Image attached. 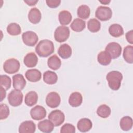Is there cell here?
Masks as SVG:
<instances>
[{"mask_svg":"<svg viewBox=\"0 0 133 133\" xmlns=\"http://www.w3.org/2000/svg\"><path fill=\"white\" fill-rule=\"evenodd\" d=\"M55 50L54 43L49 39H43L39 42L35 47V51L41 57H47Z\"/></svg>","mask_w":133,"mask_h":133,"instance_id":"obj_1","label":"cell"},{"mask_svg":"<svg viewBox=\"0 0 133 133\" xmlns=\"http://www.w3.org/2000/svg\"><path fill=\"white\" fill-rule=\"evenodd\" d=\"M106 79L109 87L113 90H117L121 87L123 75L119 71H112L107 74Z\"/></svg>","mask_w":133,"mask_h":133,"instance_id":"obj_2","label":"cell"},{"mask_svg":"<svg viewBox=\"0 0 133 133\" xmlns=\"http://www.w3.org/2000/svg\"><path fill=\"white\" fill-rule=\"evenodd\" d=\"M70 36V30L68 26L61 25L56 28L54 33L55 40L59 43L66 41Z\"/></svg>","mask_w":133,"mask_h":133,"instance_id":"obj_3","label":"cell"},{"mask_svg":"<svg viewBox=\"0 0 133 133\" xmlns=\"http://www.w3.org/2000/svg\"><path fill=\"white\" fill-rule=\"evenodd\" d=\"M19 61L15 58H10L6 60L4 64L3 69L5 72L8 74H14L18 72L20 69Z\"/></svg>","mask_w":133,"mask_h":133,"instance_id":"obj_4","label":"cell"},{"mask_svg":"<svg viewBox=\"0 0 133 133\" xmlns=\"http://www.w3.org/2000/svg\"><path fill=\"white\" fill-rule=\"evenodd\" d=\"M23 95L21 90L14 89L12 90L8 96V100L9 104L12 107L20 105L23 100Z\"/></svg>","mask_w":133,"mask_h":133,"instance_id":"obj_5","label":"cell"},{"mask_svg":"<svg viewBox=\"0 0 133 133\" xmlns=\"http://www.w3.org/2000/svg\"><path fill=\"white\" fill-rule=\"evenodd\" d=\"M112 16L111 9L107 6H100L98 7L95 12V16L99 20L103 21L110 19Z\"/></svg>","mask_w":133,"mask_h":133,"instance_id":"obj_6","label":"cell"},{"mask_svg":"<svg viewBox=\"0 0 133 133\" xmlns=\"http://www.w3.org/2000/svg\"><path fill=\"white\" fill-rule=\"evenodd\" d=\"M106 51L111 56L112 59H115L119 57L122 53V47L117 43L111 42L105 47Z\"/></svg>","mask_w":133,"mask_h":133,"instance_id":"obj_7","label":"cell"},{"mask_svg":"<svg viewBox=\"0 0 133 133\" xmlns=\"http://www.w3.org/2000/svg\"><path fill=\"white\" fill-rule=\"evenodd\" d=\"M48 119L53 123L55 126H58L64 122L65 116L61 110H55L49 114Z\"/></svg>","mask_w":133,"mask_h":133,"instance_id":"obj_8","label":"cell"},{"mask_svg":"<svg viewBox=\"0 0 133 133\" xmlns=\"http://www.w3.org/2000/svg\"><path fill=\"white\" fill-rule=\"evenodd\" d=\"M22 39L24 44L29 46H34L37 43L38 37L36 33L33 31H28L22 34Z\"/></svg>","mask_w":133,"mask_h":133,"instance_id":"obj_9","label":"cell"},{"mask_svg":"<svg viewBox=\"0 0 133 133\" xmlns=\"http://www.w3.org/2000/svg\"><path fill=\"white\" fill-rule=\"evenodd\" d=\"M61 102L60 95L56 92L52 91L48 94L46 97V103L51 108L58 107Z\"/></svg>","mask_w":133,"mask_h":133,"instance_id":"obj_10","label":"cell"},{"mask_svg":"<svg viewBox=\"0 0 133 133\" xmlns=\"http://www.w3.org/2000/svg\"><path fill=\"white\" fill-rule=\"evenodd\" d=\"M30 115L32 118L34 120H41L45 117L46 115V111L43 107L37 105L31 109L30 111Z\"/></svg>","mask_w":133,"mask_h":133,"instance_id":"obj_11","label":"cell"},{"mask_svg":"<svg viewBox=\"0 0 133 133\" xmlns=\"http://www.w3.org/2000/svg\"><path fill=\"white\" fill-rule=\"evenodd\" d=\"M35 124L32 121H25L21 123L19 127L20 133H33L35 131Z\"/></svg>","mask_w":133,"mask_h":133,"instance_id":"obj_12","label":"cell"},{"mask_svg":"<svg viewBox=\"0 0 133 133\" xmlns=\"http://www.w3.org/2000/svg\"><path fill=\"white\" fill-rule=\"evenodd\" d=\"M13 87L17 90H22L26 85V81L21 74H17L12 76Z\"/></svg>","mask_w":133,"mask_h":133,"instance_id":"obj_13","label":"cell"},{"mask_svg":"<svg viewBox=\"0 0 133 133\" xmlns=\"http://www.w3.org/2000/svg\"><path fill=\"white\" fill-rule=\"evenodd\" d=\"M25 76L26 78L31 82H36L41 79L42 74L41 72L36 69L28 70L25 73Z\"/></svg>","mask_w":133,"mask_h":133,"instance_id":"obj_14","label":"cell"},{"mask_svg":"<svg viewBox=\"0 0 133 133\" xmlns=\"http://www.w3.org/2000/svg\"><path fill=\"white\" fill-rule=\"evenodd\" d=\"M92 126V123L90 119L87 118L80 119L77 124V127L81 132H85L90 130Z\"/></svg>","mask_w":133,"mask_h":133,"instance_id":"obj_15","label":"cell"},{"mask_svg":"<svg viewBox=\"0 0 133 133\" xmlns=\"http://www.w3.org/2000/svg\"><path fill=\"white\" fill-rule=\"evenodd\" d=\"M28 16L30 22L33 24H37L41 21L42 15L38 8L34 7L30 10Z\"/></svg>","mask_w":133,"mask_h":133,"instance_id":"obj_16","label":"cell"},{"mask_svg":"<svg viewBox=\"0 0 133 133\" xmlns=\"http://www.w3.org/2000/svg\"><path fill=\"white\" fill-rule=\"evenodd\" d=\"M23 62L25 65L28 68L34 67L38 62V58L34 52H31L25 55Z\"/></svg>","mask_w":133,"mask_h":133,"instance_id":"obj_17","label":"cell"},{"mask_svg":"<svg viewBox=\"0 0 133 133\" xmlns=\"http://www.w3.org/2000/svg\"><path fill=\"white\" fill-rule=\"evenodd\" d=\"M83 102V97L78 92H72L69 98V103L73 107H77L81 105Z\"/></svg>","mask_w":133,"mask_h":133,"instance_id":"obj_18","label":"cell"},{"mask_svg":"<svg viewBox=\"0 0 133 133\" xmlns=\"http://www.w3.org/2000/svg\"><path fill=\"white\" fill-rule=\"evenodd\" d=\"M54 125L49 119H44L40 121L38 124V128L40 131L45 133H49L54 129Z\"/></svg>","mask_w":133,"mask_h":133,"instance_id":"obj_19","label":"cell"},{"mask_svg":"<svg viewBox=\"0 0 133 133\" xmlns=\"http://www.w3.org/2000/svg\"><path fill=\"white\" fill-rule=\"evenodd\" d=\"M58 55L64 59H68L71 57L72 50L71 46L67 44H63L59 47L58 50Z\"/></svg>","mask_w":133,"mask_h":133,"instance_id":"obj_20","label":"cell"},{"mask_svg":"<svg viewBox=\"0 0 133 133\" xmlns=\"http://www.w3.org/2000/svg\"><path fill=\"white\" fill-rule=\"evenodd\" d=\"M57 80L58 76L55 72L47 71L43 74V81L47 84H55L57 82Z\"/></svg>","mask_w":133,"mask_h":133,"instance_id":"obj_21","label":"cell"},{"mask_svg":"<svg viewBox=\"0 0 133 133\" xmlns=\"http://www.w3.org/2000/svg\"><path fill=\"white\" fill-rule=\"evenodd\" d=\"M59 21L61 25H65L69 24L72 19L71 14L68 10H62L61 11L58 16Z\"/></svg>","mask_w":133,"mask_h":133,"instance_id":"obj_22","label":"cell"},{"mask_svg":"<svg viewBox=\"0 0 133 133\" xmlns=\"http://www.w3.org/2000/svg\"><path fill=\"white\" fill-rule=\"evenodd\" d=\"M109 32L111 36L114 37H118L124 34V30L120 24L114 23L110 26Z\"/></svg>","mask_w":133,"mask_h":133,"instance_id":"obj_23","label":"cell"},{"mask_svg":"<svg viewBox=\"0 0 133 133\" xmlns=\"http://www.w3.org/2000/svg\"><path fill=\"white\" fill-rule=\"evenodd\" d=\"M38 100V95L34 91H31L28 92L25 96V104L29 107L35 105Z\"/></svg>","mask_w":133,"mask_h":133,"instance_id":"obj_24","label":"cell"},{"mask_svg":"<svg viewBox=\"0 0 133 133\" xmlns=\"http://www.w3.org/2000/svg\"><path fill=\"white\" fill-rule=\"evenodd\" d=\"M47 64L50 69L53 70H57L61 66V61L56 55H54L48 59Z\"/></svg>","mask_w":133,"mask_h":133,"instance_id":"obj_25","label":"cell"},{"mask_svg":"<svg viewBox=\"0 0 133 133\" xmlns=\"http://www.w3.org/2000/svg\"><path fill=\"white\" fill-rule=\"evenodd\" d=\"M71 29L75 32H81L84 30L86 26V22L79 18H75L70 25Z\"/></svg>","mask_w":133,"mask_h":133,"instance_id":"obj_26","label":"cell"},{"mask_svg":"<svg viewBox=\"0 0 133 133\" xmlns=\"http://www.w3.org/2000/svg\"><path fill=\"white\" fill-rule=\"evenodd\" d=\"M133 125L132 119L128 116L123 117L119 122L121 128L124 131H128L132 128Z\"/></svg>","mask_w":133,"mask_h":133,"instance_id":"obj_27","label":"cell"},{"mask_svg":"<svg viewBox=\"0 0 133 133\" xmlns=\"http://www.w3.org/2000/svg\"><path fill=\"white\" fill-rule=\"evenodd\" d=\"M112 58L110 55L106 51L100 52L97 56V60L98 62L102 65H109L111 62Z\"/></svg>","mask_w":133,"mask_h":133,"instance_id":"obj_28","label":"cell"},{"mask_svg":"<svg viewBox=\"0 0 133 133\" xmlns=\"http://www.w3.org/2000/svg\"><path fill=\"white\" fill-rule=\"evenodd\" d=\"M90 14V9L88 6L82 5L79 6L77 10V15L81 19H86L89 18Z\"/></svg>","mask_w":133,"mask_h":133,"instance_id":"obj_29","label":"cell"},{"mask_svg":"<svg viewBox=\"0 0 133 133\" xmlns=\"http://www.w3.org/2000/svg\"><path fill=\"white\" fill-rule=\"evenodd\" d=\"M87 28L91 32H97L101 28V23L99 21L95 18L90 19L87 22Z\"/></svg>","mask_w":133,"mask_h":133,"instance_id":"obj_30","label":"cell"},{"mask_svg":"<svg viewBox=\"0 0 133 133\" xmlns=\"http://www.w3.org/2000/svg\"><path fill=\"white\" fill-rule=\"evenodd\" d=\"M123 57L125 61L128 63L133 62V47L131 45L126 46L123 51Z\"/></svg>","mask_w":133,"mask_h":133,"instance_id":"obj_31","label":"cell"},{"mask_svg":"<svg viewBox=\"0 0 133 133\" xmlns=\"http://www.w3.org/2000/svg\"><path fill=\"white\" fill-rule=\"evenodd\" d=\"M111 113L110 108L106 104H102L98 107L97 110V113L98 116L102 118L108 117Z\"/></svg>","mask_w":133,"mask_h":133,"instance_id":"obj_32","label":"cell"},{"mask_svg":"<svg viewBox=\"0 0 133 133\" xmlns=\"http://www.w3.org/2000/svg\"><path fill=\"white\" fill-rule=\"evenodd\" d=\"M7 32L11 35H18L21 32V29L19 24L13 22L8 25L7 27Z\"/></svg>","mask_w":133,"mask_h":133,"instance_id":"obj_33","label":"cell"},{"mask_svg":"<svg viewBox=\"0 0 133 133\" xmlns=\"http://www.w3.org/2000/svg\"><path fill=\"white\" fill-rule=\"evenodd\" d=\"M1 86L4 87L6 90H8L11 84V78L9 76L6 75H1L0 76Z\"/></svg>","mask_w":133,"mask_h":133,"instance_id":"obj_34","label":"cell"},{"mask_svg":"<svg viewBox=\"0 0 133 133\" xmlns=\"http://www.w3.org/2000/svg\"><path fill=\"white\" fill-rule=\"evenodd\" d=\"M9 115V107L4 103H1L0 105V119L1 120L7 118Z\"/></svg>","mask_w":133,"mask_h":133,"instance_id":"obj_35","label":"cell"},{"mask_svg":"<svg viewBox=\"0 0 133 133\" xmlns=\"http://www.w3.org/2000/svg\"><path fill=\"white\" fill-rule=\"evenodd\" d=\"M75 132V126L70 123L64 124L61 128V133H74Z\"/></svg>","mask_w":133,"mask_h":133,"instance_id":"obj_36","label":"cell"},{"mask_svg":"<svg viewBox=\"0 0 133 133\" xmlns=\"http://www.w3.org/2000/svg\"><path fill=\"white\" fill-rule=\"evenodd\" d=\"M46 3L48 7L52 8H55L59 6L61 3L60 0H47Z\"/></svg>","mask_w":133,"mask_h":133,"instance_id":"obj_37","label":"cell"},{"mask_svg":"<svg viewBox=\"0 0 133 133\" xmlns=\"http://www.w3.org/2000/svg\"><path fill=\"white\" fill-rule=\"evenodd\" d=\"M126 38L128 43L131 44L133 43V31L132 30H130L126 33Z\"/></svg>","mask_w":133,"mask_h":133,"instance_id":"obj_38","label":"cell"},{"mask_svg":"<svg viewBox=\"0 0 133 133\" xmlns=\"http://www.w3.org/2000/svg\"><path fill=\"white\" fill-rule=\"evenodd\" d=\"M0 90H1V101H2L3 100V99L6 97V90L4 87H3L2 86H1Z\"/></svg>","mask_w":133,"mask_h":133,"instance_id":"obj_39","label":"cell"},{"mask_svg":"<svg viewBox=\"0 0 133 133\" xmlns=\"http://www.w3.org/2000/svg\"><path fill=\"white\" fill-rule=\"evenodd\" d=\"M24 2L29 6H34L38 2V0H24Z\"/></svg>","mask_w":133,"mask_h":133,"instance_id":"obj_40","label":"cell"},{"mask_svg":"<svg viewBox=\"0 0 133 133\" xmlns=\"http://www.w3.org/2000/svg\"><path fill=\"white\" fill-rule=\"evenodd\" d=\"M99 2L100 3H101L102 4H104V5H107V4H109L110 2H111V1L110 0H99Z\"/></svg>","mask_w":133,"mask_h":133,"instance_id":"obj_41","label":"cell"}]
</instances>
